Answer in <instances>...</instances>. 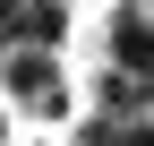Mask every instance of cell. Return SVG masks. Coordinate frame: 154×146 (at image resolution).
Here are the masks:
<instances>
[{"mask_svg":"<svg viewBox=\"0 0 154 146\" xmlns=\"http://www.w3.org/2000/svg\"><path fill=\"white\" fill-rule=\"evenodd\" d=\"M0 86H9V103H26L34 120H60V112H69L60 60H51V52H0Z\"/></svg>","mask_w":154,"mask_h":146,"instance_id":"1","label":"cell"}]
</instances>
